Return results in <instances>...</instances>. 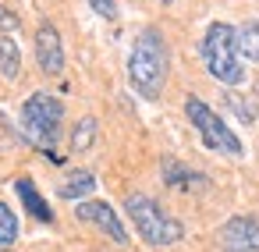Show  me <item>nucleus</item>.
Listing matches in <instances>:
<instances>
[{
  "label": "nucleus",
  "mask_w": 259,
  "mask_h": 252,
  "mask_svg": "<svg viewBox=\"0 0 259 252\" xmlns=\"http://www.w3.org/2000/svg\"><path fill=\"white\" fill-rule=\"evenodd\" d=\"M170 71V50L160 29H142L128 54V82L142 100H160Z\"/></svg>",
  "instance_id": "f257e3e1"
},
{
  "label": "nucleus",
  "mask_w": 259,
  "mask_h": 252,
  "mask_svg": "<svg viewBox=\"0 0 259 252\" xmlns=\"http://www.w3.org/2000/svg\"><path fill=\"white\" fill-rule=\"evenodd\" d=\"M202 61H206V71L217 82L238 86L245 78L241 54H238V29H231L227 22H213L202 36Z\"/></svg>",
  "instance_id": "f03ea898"
},
{
  "label": "nucleus",
  "mask_w": 259,
  "mask_h": 252,
  "mask_svg": "<svg viewBox=\"0 0 259 252\" xmlns=\"http://www.w3.org/2000/svg\"><path fill=\"white\" fill-rule=\"evenodd\" d=\"M124 209H128L132 224H135L139 238H142L146 245H153V248L178 245V241L185 238L181 220H174V217H170L156 199H149V195H128V199H124Z\"/></svg>",
  "instance_id": "7ed1b4c3"
},
{
  "label": "nucleus",
  "mask_w": 259,
  "mask_h": 252,
  "mask_svg": "<svg viewBox=\"0 0 259 252\" xmlns=\"http://www.w3.org/2000/svg\"><path fill=\"white\" fill-rule=\"evenodd\" d=\"M64 124V103L50 93H32L22 107V132L39 153H54Z\"/></svg>",
  "instance_id": "20e7f679"
},
{
  "label": "nucleus",
  "mask_w": 259,
  "mask_h": 252,
  "mask_svg": "<svg viewBox=\"0 0 259 252\" xmlns=\"http://www.w3.org/2000/svg\"><path fill=\"white\" fill-rule=\"evenodd\" d=\"M185 117L192 121V128L202 135V146L213 149V153H224V156H241V139L227 128V121L220 114H213L199 96H188L185 100Z\"/></svg>",
  "instance_id": "39448f33"
},
{
  "label": "nucleus",
  "mask_w": 259,
  "mask_h": 252,
  "mask_svg": "<svg viewBox=\"0 0 259 252\" xmlns=\"http://www.w3.org/2000/svg\"><path fill=\"white\" fill-rule=\"evenodd\" d=\"M75 217L78 220H85V224H96L110 241H117V245H124L128 241V231H124V224H121V217L114 213V206L110 202H103V199H82L78 206H75Z\"/></svg>",
  "instance_id": "423d86ee"
},
{
  "label": "nucleus",
  "mask_w": 259,
  "mask_h": 252,
  "mask_svg": "<svg viewBox=\"0 0 259 252\" xmlns=\"http://www.w3.org/2000/svg\"><path fill=\"white\" fill-rule=\"evenodd\" d=\"M36 61H39L43 75H61L64 71V43H61L57 25H50V22H43L36 29Z\"/></svg>",
  "instance_id": "0eeeda50"
},
{
  "label": "nucleus",
  "mask_w": 259,
  "mask_h": 252,
  "mask_svg": "<svg viewBox=\"0 0 259 252\" xmlns=\"http://www.w3.org/2000/svg\"><path fill=\"white\" fill-rule=\"evenodd\" d=\"M224 248H248L259 252V217H231L220 227Z\"/></svg>",
  "instance_id": "6e6552de"
},
{
  "label": "nucleus",
  "mask_w": 259,
  "mask_h": 252,
  "mask_svg": "<svg viewBox=\"0 0 259 252\" xmlns=\"http://www.w3.org/2000/svg\"><path fill=\"white\" fill-rule=\"evenodd\" d=\"M15 192H18V199L25 202V209H29L36 220L54 224V209L47 206V199L39 195V188H36V181H32V178H18V181H15Z\"/></svg>",
  "instance_id": "1a4fd4ad"
},
{
  "label": "nucleus",
  "mask_w": 259,
  "mask_h": 252,
  "mask_svg": "<svg viewBox=\"0 0 259 252\" xmlns=\"http://www.w3.org/2000/svg\"><path fill=\"white\" fill-rule=\"evenodd\" d=\"M163 181L170 188H206V174H199L192 167H181L178 160H163Z\"/></svg>",
  "instance_id": "9d476101"
},
{
  "label": "nucleus",
  "mask_w": 259,
  "mask_h": 252,
  "mask_svg": "<svg viewBox=\"0 0 259 252\" xmlns=\"http://www.w3.org/2000/svg\"><path fill=\"white\" fill-rule=\"evenodd\" d=\"M0 75L4 78H18L22 75V50L11 36H0Z\"/></svg>",
  "instance_id": "9b49d317"
},
{
  "label": "nucleus",
  "mask_w": 259,
  "mask_h": 252,
  "mask_svg": "<svg viewBox=\"0 0 259 252\" xmlns=\"http://www.w3.org/2000/svg\"><path fill=\"white\" fill-rule=\"evenodd\" d=\"M93 188H96V178H93L89 171H75V174H68V181H64L57 192H61V199H78V202H82Z\"/></svg>",
  "instance_id": "f8f14e48"
},
{
  "label": "nucleus",
  "mask_w": 259,
  "mask_h": 252,
  "mask_svg": "<svg viewBox=\"0 0 259 252\" xmlns=\"http://www.w3.org/2000/svg\"><path fill=\"white\" fill-rule=\"evenodd\" d=\"M238 54L241 61H259V22H245L238 29Z\"/></svg>",
  "instance_id": "ddd939ff"
},
{
  "label": "nucleus",
  "mask_w": 259,
  "mask_h": 252,
  "mask_svg": "<svg viewBox=\"0 0 259 252\" xmlns=\"http://www.w3.org/2000/svg\"><path fill=\"white\" fill-rule=\"evenodd\" d=\"M93 142H96V117H82L71 132V149L85 153V149H93Z\"/></svg>",
  "instance_id": "4468645a"
},
{
  "label": "nucleus",
  "mask_w": 259,
  "mask_h": 252,
  "mask_svg": "<svg viewBox=\"0 0 259 252\" xmlns=\"http://www.w3.org/2000/svg\"><path fill=\"white\" fill-rule=\"evenodd\" d=\"M18 238V217L11 213V206L0 202V245H11Z\"/></svg>",
  "instance_id": "2eb2a0df"
},
{
  "label": "nucleus",
  "mask_w": 259,
  "mask_h": 252,
  "mask_svg": "<svg viewBox=\"0 0 259 252\" xmlns=\"http://www.w3.org/2000/svg\"><path fill=\"white\" fill-rule=\"evenodd\" d=\"M22 29V18L4 4V0H0V36H8V32H18Z\"/></svg>",
  "instance_id": "dca6fc26"
},
{
  "label": "nucleus",
  "mask_w": 259,
  "mask_h": 252,
  "mask_svg": "<svg viewBox=\"0 0 259 252\" xmlns=\"http://www.w3.org/2000/svg\"><path fill=\"white\" fill-rule=\"evenodd\" d=\"M89 8L100 18H117V4H114V0H89Z\"/></svg>",
  "instance_id": "f3484780"
},
{
  "label": "nucleus",
  "mask_w": 259,
  "mask_h": 252,
  "mask_svg": "<svg viewBox=\"0 0 259 252\" xmlns=\"http://www.w3.org/2000/svg\"><path fill=\"white\" fill-rule=\"evenodd\" d=\"M224 252H248V248H224Z\"/></svg>",
  "instance_id": "a211bd4d"
}]
</instances>
